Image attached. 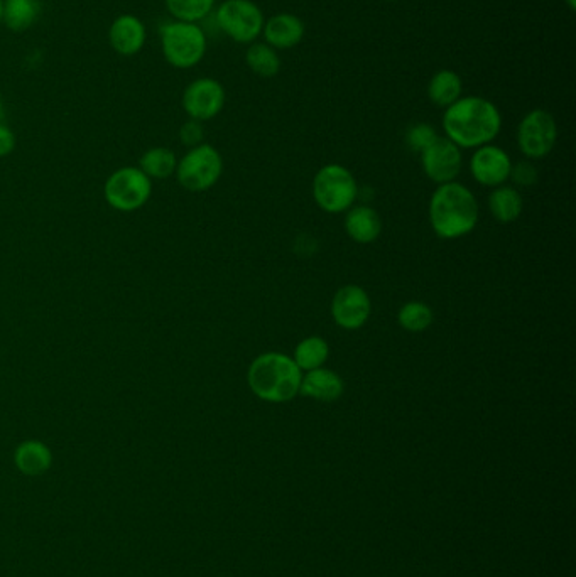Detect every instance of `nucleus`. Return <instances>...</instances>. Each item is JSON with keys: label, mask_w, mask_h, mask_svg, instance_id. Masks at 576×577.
Returning a JSON list of instances; mask_svg holds the SVG:
<instances>
[{"label": "nucleus", "mask_w": 576, "mask_h": 577, "mask_svg": "<svg viewBox=\"0 0 576 577\" xmlns=\"http://www.w3.org/2000/svg\"><path fill=\"white\" fill-rule=\"evenodd\" d=\"M566 7L570 9V11H575L576 9V0H565Z\"/></svg>", "instance_id": "nucleus-31"}, {"label": "nucleus", "mask_w": 576, "mask_h": 577, "mask_svg": "<svg viewBox=\"0 0 576 577\" xmlns=\"http://www.w3.org/2000/svg\"><path fill=\"white\" fill-rule=\"evenodd\" d=\"M164 60L176 70H191L202 63L208 49L205 29L196 22L169 21L159 29Z\"/></svg>", "instance_id": "nucleus-4"}, {"label": "nucleus", "mask_w": 576, "mask_h": 577, "mask_svg": "<svg viewBox=\"0 0 576 577\" xmlns=\"http://www.w3.org/2000/svg\"><path fill=\"white\" fill-rule=\"evenodd\" d=\"M345 230L354 242L372 243L382 232V220L379 213L370 206H352L345 216Z\"/></svg>", "instance_id": "nucleus-17"}, {"label": "nucleus", "mask_w": 576, "mask_h": 577, "mask_svg": "<svg viewBox=\"0 0 576 577\" xmlns=\"http://www.w3.org/2000/svg\"><path fill=\"white\" fill-rule=\"evenodd\" d=\"M421 166L433 183H453L462 173V149L446 137H438L426 151L421 152Z\"/></svg>", "instance_id": "nucleus-11"}, {"label": "nucleus", "mask_w": 576, "mask_h": 577, "mask_svg": "<svg viewBox=\"0 0 576 577\" xmlns=\"http://www.w3.org/2000/svg\"><path fill=\"white\" fill-rule=\"evenodd\" d=\"M227 102V93L220 81L210 76H202L191 81L185 88L181 105L191 120L208 122L215 119Z\"/></svg>", "instance_id": "nucleus-10"}, {"label": "nucleus", "mask_w": 576, "mask_h": 577, "mask_svg": "<svg viewBox=\"0 0 576 577\" xmlns=\"http://www.w3.org/2000/svg\"><path fill=\"white\" fill-rule=\"evenodd\" d=\"M558 125L548 110L536 108L522 117L517 127V147L528 159H543L555 149Z\"/></svg>", "instance_id": "nucleus-9"}, {"label": "nucleus", "mask_w": 576, "mask_h": 577, "mask_svg": "<svg viewBox=\"0 0 576 577\" xmlns=\"http://www.w3.org/2000/svg\"><path fill=\"white\" fill-rule=\"evenodd\" d=\"M512 161L502 147L485 144L477 147L470 159V171L477 183L489 188H497L511 176Z\"/></svg>", "instance_id": "nucleus-13"}, {"label": "nucleus", "mask_w": 576, "mask_h": 577, "mask_svg": "<svg viewBox=\"0 0 576 577\" xmlns=\"http://www.w3.org/2000/svg\"><path fill=\"white\" fill-rule=\"evenodd\" d=\"M479 203L463 184H440L430 201V222L436 235L445 240L462 238L479 223Z\"/></svg>", "instance_id": "nucleus-2"}, {"label": "nucleus", "mask_w": 576, "mask_h": 577, "mask_svg": "<svg viewBox=\"0 0 576 577\" xmlns=\"http://www.w3.org/2000/svg\"><path fill=\"white\" fill-rule=\"evenodd\" d=\"M433 309L421 301H409L397 313V323L409 333H423L433 323Z\"/></svg>", "instance_id": "nucleus-26"}, {"label": "nucleus", "mask_w": 576, "mask_h": 577, "mask_svg": "<svg viewBox=\"0 0 576 577\" xmlns=\"http://www.w3.org/2000/svg\"><path fill=\"white\" fill-rule=\"evenodd\" d=\"M330 356V346L321 336H308L301 340L294 350L293 360L301 372H310L321 368L327 363Z\"/></svg>", "instance_id": "nucleus-22"}, {"label": "nucleus", "mask_w": 576, "mask_h": 577, "mask_svg": "<svg viewBox=\"0 0 576 577\" xmlns=\"http://www.w3.org/2000/svg\"><path fill=\"white\" fill-rule=\"evenodd\" d=\"M222 173V154L215 147L203 142L200 146L191 147L190 151L181 157L174 174L183 188L200 193L215 186Z\"/></svg>", "instance_id": "nucleus-7"}, {"label": "nucleus", "mask_w": 576, "mask_h": 577, "mask_svg": "<svg viewBox=\"0 0 576 577\" xmlns=\"http://www.w3.org/2000/svg\"><path fill=\"white\" fill-rule=\"evenodd\" d=\"M41 14V0H4L2 22L14 33L28 31Z\"/></svg>", "instance_id": "nucleus-20"}, {"label": "nucleus", "mask_w": 576, "mask_h": 577, "mask_svg": "<svg viewBox=\"0 0 576 577\" xmlns=\"http://www.w3.org/2000/svg\"><path fill=\"white\" fill-rule=\"evenodd\" d=\"M463 81L458 73L452 70L436 71L428 83V98L440 108H448L462 97Z\"/></svg>", "instance_id": "nucleus-19"}, {"label": "nucleus", "mask_w": 576, "mask_h": 577, "mask_svg": "<svg viewBox=\"0 0 576 577\" xmlns=\"http://www.w3.org/2000/svg\"><path fill=\"white\" fill-rule=\"evenodd\" d=\"M153 195V181L139 168L117 169L105 181L104 196L110 208L132 213L141 210Z\"/></svg>", "instance_id": "nucleus-8"}, {"label": "nucleus", "mask_w": 576, "mask_h": 577, "mask_svg": "<svg viewBox=\"0 0 576 577\" xmlns=\"http://www.w3.org/2000/svg\"><path fill=\"white\" fill-rule=\"evenodd\" d=\"M215 22L234 43L252 44L262 36L266 17L252 0H223L215 11Z\"/></svg>", "instance_id": "nucleus-6"}, {"label": "nucleus", "mask_w": 576, "mask_h": 577, "mask_svg": "<svg viewBox=\"0 0 576 577\" xmlns=\"http://www.w3.org/2000/svg\"><path fill=\"white\" fill-rule=\"evenodd\" d=\"M2 11H4V0H0V22H2Z\"/></svg>", "instance_id": "nucleus-32"}, {"label": "nucleus", "mask_w": 576, "mask_h": 577, "mask_svg": "<svg viewBox=\"0 0 576 577\" xmlns=\"http://www.w3.org/2000/svg\"><path fill=\"white\" fill-rule=\"evenodd\" d=\"M509 178L514 179L517 186H533L538 181V171L531 162H517L516 166H512Z\"/></svg>", "instance_id": "nucleus-29"}, {"label": "nucleus", "mask_w": 576, "mask_h": 577, "mask_svg": "<svg viewBox=\"0 0 576 577\" xmlns=\"http://www.w3.org/2000/svg\"><path fill=\"white\" fill-rule=\"evenodd\" d=\"M372 314V302L365 289L348 284L338 289L332 301L333 321L340 328L355 331L369 321Z\"/></svg>", "instance_id": "nucleus-12"}, {"label": "nucleus", "mask_w": 576, "mask_h": 577, "mask_svg": "<svg viewBox=\"0 0 576 577\" xmlns=\"http://www.w3.org/2000/svg\"><path fill=\"white\" fill-rule=\"evenodd\" d=\"M16 144V134L4 122H0V159L11 156Z\"/></svg>", "instance_id": "nucleus-30"}, {"label": "nucleus", "mask_w": 576, "mask_h": 577, "mask_svg": "<svg viewBox=\"0 0 576 577\" xmlns=\"http://www.w3.org/2000/svg\"><path fill=\"white\" fill-rule=\"evenodd\" d=\"M0 122H4V110L0 107Z\"/></svg>", "instance_id": "nucleus-33"}, {"label": "nucleus", "mask_w": 576, "mask_h": 577, "mask_svg": "<svg viewBox=\"0 0 576 577\" xmlns=\"http://www.w3.org/2000/svg\"><path fill=\"white\" fill-rule=\"evenodd\" d=\"M489 210L499 223L516 222L522 213V196L512 186H497L489 196Z\"/></svg>", "instance_id": "nucleus-21"}, {"label": "nucleus", "mask_w": 576, "mask_h": 577, "mask_svg": "<svg viewBox=\"0 0 576 577\" xmlns=\"http://www.w3.org/2000/svg\"><path fill=\"white\" fill-rule=\"evenodd\" d=\"M303 372L293 356L267 351L257 356L247 370V383L252 394L269 404H286L299 394Z\"/></svg>", "instance_id": "nucleus-3"}, {"label": "nucleus", "mask_w": 576, "mask_h": 577, "mask_svg": "<svg viewBox=\"0 0 576 577\" xmlns=\"http://www.w3.org/2000/svg\"><path fill=\"white\" fill-rule=\"evenodd\" d=\"M345 392V383L342 377L333 370L321 367L303 373L299 394L320 402H335Z\"/></svg>", "instance_id": "nucleus-16"}, {"label": "nucleus", "mask_w": 576, "mask_h": 577, "mask_svg": "<svg viewBox=\"0 0 576 577\" xmlns=\"http://www.w3.org/2000/svg\"><path fill=\"white\" fill-rule=\"evenodd\" d=\"M359 196L354 174L340 164H328L313 179V198L321 210L337 215L350 210Z\"/></svg>", "instance_id": "nucleus-5"}, {"label": "nucleus", "mask_w": 576, "mask_h": 577, "mask_svg": "<svg viewBox=\"0 0 576 577\" xmlns=\"http://www.w3.org/2000/svg\"><path fill=\"white\" fill-rule=\"evenodd\" d=\"M245 63L252 73L261 78H272L281 70V56L266 43H252L245 51Z\"/></svg>", "instance_id": "nucleus-24"}, {"label": "nucleus", "mask_w": 576, "mask_h": 577, "mask_svg": "<svg viewBox=\"0 0 576 577\" xmlns=\"http://www.w3.org/2000/svg\"><path fill=\"white\" fill-rule=\"evenodd\" d=\"M502 129V115L487 98L468 95L445 108L443 130L448 141L460 149H477L492 144Z\"/></svg>", "instance_id": "nucleus-1"}, {"label": "nucleus", "mask_w": 576, "mask_h": 577, "mask_svg": "<svg viewBox=\"0 0 576 577\" xmlns=\"http://www.w3.org/2000/svg\"><path fill=\"white\" fill-rule=\"evenodd\" d=\"M0 107H2V93H0Z\"/></svg>", "instance_id": "nucleus-34"}, {"label": "nucleus", "mask_w": 576, "mask_h": 577, "mask_svg": "<svg viewBox=\"0 0 576 577\" xmlns=\"http://www.w3.org/2000/svg\"><path fill=\"white\" fill-rule=\"evenodd\" d=\"M147 27L141 17L134 14H120L109 27V44L115 53L131 58L141 53L146 46Z\"/></svg>", "instance_id": "nucleus-14"}, {"label": "nucleus", "mask_w": 576, "mask_h": 577, "mask_svg": "<svg viewBox=\"0 0 576 577\" xmlns=\"http://www.w3.org/2000/svg\"><path fill=\"white\" fill-rule=\"evenodd\" d=\"M17 470L26 476H41L51 468L53 453L46 444L36 439H29L19 444L14 453Z\"/></svg>", "instance_id": "nucleus-18"}, {"label": "nucleus", "mask_w": 576, "mask_h": 577, "mask_svg": "<svg viewBox=\"0 0 576 577\" xmlns=\"http://www.w3.org/2000/svg\"><path fill=\"white\" fill-rule=\"evenodd\" d=\"M305 33V22L289 12L274 14L264 22V27H262L264 43L269 44L276 51L298 46L305 38Z\"/></svg>", "instance_id": "nucleus-15"}, {"label": "nucleus", "mask_w": 576, "mask_h": 577, "mask_svg": "<svg viewBox=\"0 0 576 577\" xmlns=\"http://www.w3.org/2000/svg\"><path fill=\"white\" fill-rule=\"evenodd\" d=\"M205 139V129H203L202 122L198 120H186L185 124L181 125L180 141L183 146L196 147L203 144Z\"/></svg>", "instance_id": "nucleus-28"}, {"label": "nucleus", "mask_w": 576, "mask_h": 577, "mask_svg": "<svg viewBox=\"0 0 576 577\" xmlns=\"http://www.w3.org/2000/svg\"><path fill=\"white\" fill-rule=\"evenodd\" d=\"M178 157L168 147H153L147 149L139 161V169L149 179H166L176 173Z\"/></svg>", "instance_id": "nucleus-23"}, {"label": "nucleus", "mask_w": 576, "mask_h": 577, "mask_svg": "<svg viewBox=\"0 0 576 577\" xmlns=\"http://www.w3.org/2000/svg\"><path fill=\"white\" fill-rule=\"evenodd\" d=\"M217 0H164V7L174 21L200 22L205 21Z\"/></svg>", "instance_id": "nucleus-25"}, {"label": "nucleus", "mask_w": 576, "mask_h": 577, "mask_svg": "<svg viewBox=\"0 0 576 577\" xmlns=\"http://www.w3.org/2000/svg\"><path fill=\"white\" fill-rule=\"evenodd\" d=\"M438 137H440V135H438L433 125L421 122V124H414L409 127L408 132H406V144H408L411 151L421 154V152L426 151Z\"/></svg>", "instance_id": "nucleus-27"}, {"label": "nucleus", "mask_w": 576, "mask_h": 577, "mask_svg": "<svg viewBox=\"0 0 576 577\" xmlns=\"http://www.w3.org/2000/svg\"><path fill=\"white\" fill-rule=\"evenodd\" d=\"M389 2H392V0H389Z\"/></svg>", "instance_id": "nucleus-35"}]
</instances>
